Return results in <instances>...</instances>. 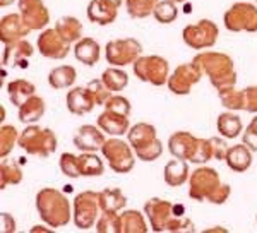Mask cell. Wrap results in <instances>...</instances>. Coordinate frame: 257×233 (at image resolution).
Here are the masks:
<instances>
[{
	"label": "cell",
	"instance_id": "cell-1",
	"mask_svg": "<svg viewBox=\"0 0 257 233\" xmlns=\"http://www.w3.org/2000/svg\"><path fill=\"white\" fill-rule=\"evenodd\" d=\"M151 230L161 231H194V223L185 216V207L182 204H173L165 199L153 197L144 204Z\"/></svg>",
	"mask_w": 257,
	"mask_h": 233
},
{
	"label": "cell",
	"instance_id": "cell-2",
	"mask_svg": "<svg viewBox=\"0 0 257 233\" xmlns=\"http://www.w3.org/2000/svg\"><path fill=\"white\" fill-rule=\"evenodd\" d=\"M189 195L194 201H208L211 204H225L231 194V187L223 184L219 173L209 166H201L190 173Z\"/></svg>",
	"mask_w": 257,
	"mask_h": 233
},
{
	"label": "cell",
	"instance_id": "cell-3",
	"mask_svg": "<svg viewBox=\"0 0 257 233\" xmlns=\"http://www.w3.org/2000/svg\"><path fill=\"white\" fill-rule=\"evenodd\" d=\"M209 77V82L218 91L233 87L237 84V70L233 58L221 52H201L192 58Z\"/></svg>",
	"mask_w": 257,
	"mask_h": 233
},
{
	"label": "cell",
	"instance_id": "cell-4",
	"mask_svg": "<svg viewBox=\"0 0 257 233\" xmlns=\"http://www.w3.org/2000/svg\"><path fill=\"white\" fill-rule=\"evenodd\" d=\"M36 209L41 221L47 223L50 228H62L69 224L72 218V207L69 199L60 190L45 187L36 194Z\"/></svg>",
	"mask_w": 257,
	"mask_h": 233
},
{
	"label": "cell",
	"instance_id": "cell-5",
	"mask_svg": "<svg viewBox=\"0 0 257 233\" xmlns=\"http://www.w3.org/2000/svg\"><path fill=\"white\" fill-rule=\"evenodd\" d=\"M127 139L139 160L155 161L163 155V144L156 136L155 126L151 124L139 122L132 126L127 132Z\"/></svg>",
	"mask_w": 257,
	"mask_h": 233
},
{
	"label": "cell",
	"instance_id": "cell-6",
	"mask_svg": "<svg viewBox=\"0 0 257 233\" xmlns=\"http://www.w3.org/2000/svg\"><path fill=\"white\" fill-rule=\"evenodd\" d=\"M18 144L28 155L38 156V158H48L57 151V136L52 129L30 124L19 134Z\"/></svg>",
	"mask_w": 257,
	"mask_h": 233
},
{
	"label": "cell",
	"instance_id": "cell-7",
	"mask_svg": "<svg viewBox=\"0 0 257 233\" xmlns=\"http://www.w3.org/2000/svg\"><path fill=\"white\" fill-rule=\"evenodd\" d=\"M134 74L139 81L153 86H165L170 77V65L167 58L160 55H144L134 62Z\"/></svg>",
	"mask_w": 257,
	"mask_h": 233
},
{
	"label": "cell",
	"instance_id": "cell-8",
	"mask_svg": "<svg viewBox=\"0 0 257 233\" xmlns=\"http://www.w3.org/2000/svg\"><path fill=\"white\" fill-rule=\"evenodd\" d=\"M225 28L231 33H257V7L250 2H237L223 16Z\"/></svg>",
	"mask_w": 257,
	"mask_h": 233
},
{
	"label": "cell",
	"instance_id": "cell-9",
	"mask_svg": "<svg viewBox=\"0 0 257 233\" xmlns=\"http://www.w3.org/2000/svg\"><path fill=\"white\" fill-rule=\"evenodd\" d=\"M219 36V29L216 23H213L211 19H201L194 24L184 28L182 31V38H184L185 45L192 50H204L211 48L216 45Z\"/></svg>",
	"mask_w": 257,
	"mask_h": 233
},
{
	"label": "cell",
	"instance_id": "cell-10",
	"mask_svg": "<svg viewBox=\"0 0 257 233\" xmlns=\"http://www.w3.org/2000/svg\"><path fill=\"white\" fill-rule=\"evenodd\" d=\"M105 160L115 173H128L136 165L134 149L122 139H108L101 148Z\"/></svg>",
	"mask_w": 257,
	"mask_h": 233
},
{
	"label": "cell",
	"instance_id": "cell-11",
	"mask_svg": "<svg viewBox=\"0 0 257 233\" xmlns=\"http://www.w3.org/2000/svg\"><path fill=\"white\" fill-rule=\"evenodd\" d=\"M98 211H101L99 209L98 192H94V190H84V192L77 194L72 206L74 224L79 230H89L98 221Z\"/></svg>",
	"mask_w": 257,
	"mask_h": 233
},
{
	"label": "cell",
	"instance_id": "cell-12",
	"mask_svg": "<svg viewBox=\"0 0 257 233\" xmlns=\"http://www.w3.org/2000/svg\"><path fill=\"white\" fill-rule=\"evenodd\" d=\"M143 45L136 38H118L111 40L105 47V57L106 62L113 67H123L131 65L141 57Z\"/></svg>",
	"mask_w": 257,
	"mask_h": 233
},
{
	"label": "cell",
	"instance_id": "cell-13",
	"mask_svg": "<svg viewBox=\"0 0 257 233\" xmlns=\"http://www.w3.org/2000/svg\"><path fill=\"white\" fill-rule=\"evenodd\" d=\"M202 74H204L202 69L199 67L194 60L189 62V64H180L172 74H170L167 86L173 94L185 96V94H189L190 91H192V87L201 81Z\"/></svg>",
	"mask_w": 257,
	"mask_h": 233
},
{
	"label": "cell",
	"instance_id": "cell-14",
	"mask_svg": "<svg viewBox=\"0 0 257 233\" xmlns=\"http://www.w3.org/2000/svg\"><path fill=\"white\" fill-rule=\"evenodd\" d=\"M36 47H38V52L41 55L52 58V60H62L70 52V43H67V41L62 38L55 28H48V29L45 28L41 31V35L38 36Z\"/></svg>",
	"mask_w": 257,
	"mask_h": 233
},
{
	"label": "cell",
	"instance_id": "cell-15",
	"mask_svg": "<svg viewBox=\"0 0 257 233\" xmlns=\"http://www.w3.org/2000/svg\"><path fill=\"white\" fill-rule=\"evenodd\" d=\"M19 14L31 31L45 29L50 23V11L43 0H19Z\"/></svg>",
	"mask_w": 257,
	"mask_h": 233
},
{
	"label": "cell",
	"instance_id": "cell-16",
	"mask_svg": "<svg viewBox=\"0 0 257 233\" xmlns=\"http://www.w3.org/2000/svg\"><path fill=\"white\" fill-rule=\"evenodd\" d=\"M31 29L24 23L21 14H7L0 19V41L4 45H11L23 40L30 35Z\"/></svg>",
	"mask_w": 257,
	"mask_h": 233
},
{
	"label": "cell",
	"instance_id": "cell-17",
	"mask_svg": "<svg viewBox=\"0 0 257 233\" xmlns=\"http://www.w3.org/2000/svg\"><path fill=\"white\" fill-rule=\"evenodd\" d=\"M105 141L106 139L103 136V131L94 126H81L74 136V146L82 153L101 151Z\"/></svg>",
	"mask_w": 257,
	"mask_h": 233
},
{
	"label": "cell",
	"instance_id": "cell-18",
	"mask_svg": "<svg viewBox=\"0 0 257 233\" xmlns=\"http://www.w3.org/2000/svg\"><path fill=\"white\" fill-rule=\"evenodd\" d=\"M199 137L192 136L190 132L178 131L175 134L170 136L168 139V151L172 156L178 158V160H189L192 161V156L196 153Z\"/></svg>",
	"mask_w": 257,
	"mask_h": 233
},
{
	"label": "cell",
	"instance_id": "cell-19",
	"mask_svg": "<svg viewBox=\"0 0 257 233\" xmlns=\"http://www.w3.org/2000/svg\"><path fill=\"white\" fill-rule=\"evenodd\" d=\"M33 45L26 40H19L16 43L11 45H4V52H2V64H12L16 67H28V60L33 55Z\"/></svg>",
	"mask_w": 257,
	"mask_h": 233
},
{
	"label": "cell",
	"instance_id": "cell-20",
	"mask_svg": "<svg viewBox=\"0 0 257 233\" xmlns=\"http://www.w3.org/2000/svg\"><path fill=\"white\" fill-rule=\"evenodd\" d=\"M96 106L93 94L89 93L88 87H74L67 93V108L72 115H86L89 111H93V108Z\"/></svg>",
	"mask_w": 257,
	"mask_h": 233
},
{
	"label": "cell",
	"instance_id": "cell-21",
	"mask_svg": "<svg viewBox=\"0 0 257 233\" xmlns=\"http://www.w3.org/2000/svg\"><path fill=\"white\" fill-rule=\"evenodd\" d=\"M86 16L91 23L99 24V26H108L113 23L118 16V7L111 6L106 0H91L88 4Z\"/></svg>",
	"mask_w": 257,
	"mask_h": 233
},
{
	"label": "cell",
	"instance_id": "cell-22",
	"mask_svg": "<svg viewBox=\"0 0 257 233\" xmlns=\"http://www.w3.org/2000/svg\"><path fill=\"white\" fill-rule=\"evenodd\" d=\"M98 127L101 129L103 132L110 136H123L128 132V117L122 115V113H117V111H111V110H106L103 113L98 115V120H96Z\"/></svg>",
	"mask_w": 257,
	"mask_h": 233
},
{
	"label": "cell",
	"instance_id": "cell-23",
	"mask_svg": "<svg viewBox=\"0 0 257 233\" xmlns=\"http://www.w3.org/2000/svg\"><path fill=\"white\" fill-rule=\"evenodd\" d=\"M74 57L84 65H93L98 64L99 57H101V47L94 38H81L74 45Z\"/></svg>",
	"mask_w": 257,
	"mask_h": 233
},
{
	"label": "cell",
	"instance_id": "cell-24",
	"mask_svg": "<svg viewBox=\"0 0 257 233\" xmlns=\"http://www.w3.org/2000/svg\"><path fill=\"white\" fill-rule=\"evenodd\" d=\"M225 161H226V165L233 170V172L243 173V172H247L252 165V151L243 143L230 146V148H228Z\"/></svg>",
	"mask_w": 257,
	"mask_h": 233
},
{
	"label": "cell",
	"instance_id": "cell-25",
	"mask_svg": "<svg viewBox=\"0 0 257 233\" xmlns=\"http://www.w3.org/2000/svg\"><path fill=\"white\" fill-rule=\"evenodd\" d=\"M163 178H165V182H167V185H170V187L184 185L185 182L190 178L187 161L178 160V158L168 161V163L165 165V170H163Z\"/></svg>",
	"mask_w": 257,
	"mask_h": 233
},
{
	"label": "cell",
	"instance_id": "cell-26",
	"mask_svg": "<svg viewBox=\"0 0 257 233\" xmlns=\"http://www.w3.org/2000/svg\"><path fill=\"white\" fill-rule=\"evenodd\" d=\"M98 201L101 213H120L127 204L125 195L120 189H103L98 192Z\"/></svg>",
	"mask_w": 257,
	"mask_h": 233
},
{
	"label": "cell",
	"instance_id": "cell-27",
	"mask_svg": "<svg viewBox=\"0 0 257 233\" xmlns=\"http://www.w3.org/2000/svg\"><path fill=\"white\" fill-rule=\"evenodd\" d=\"M7 93H9V99L12 105L19 108L24 101H28L31 96H35L36 87L33 82L26 81V79H16V81H11L7 84Z\"/></svg>",
	"mask_w": 257,
	"mask_h": 233
},
{
	"label": "cell",
	"instance_id": "cell-28",
	"mask_svg": "<svg viewBox=\"0 0 257 233\" xmlns=\"http://www.w3.org/2000/svg\"><path fill=\"white\" fill-rule=\"evenodd\" d=\"M57 33L64 38L67 43H76L82 38V23L77 18L72 16H64L55 23Z\"/></svg>",
	"mask_w": 257,
	"mask_h": 233
},
{
	"label": "cell",
	"instance_id": "cell-29",
	"mask_svg": "<svg viewBox=\"0 0 257 233\" xmlns=\"http://www.w3.org/2000/svg\"><path fill=\"white\" fill-rule=\"evenodd\" d=\"M76 79H77V72L72 65H60V67L50 70L48 84L53 89H67V87H70L76 82Z\"/></svg>",
	"mask_w": 257,
	"mask_h": 233
},
{
	"label": "cell",
	"instance_id": "cell-30",
	"mask_svg": "<svg viewBox=\"0 0 257 233\" xmlns=\"http://www.w3.org/2000/svg\"><path fill=\"white\" fill-rule=\"evenodd\" d=\"M120 219V233H146L149 228L144 216L138 209H127L122 214H118Z\"/></svg>",
	"mask_w": 257,
	"mask_h": 233
},
{
	"label": "cell",
	"instance_id": "cell-31",
	"mask_svg": "<svg viewBox=\"0 0 257 233\" xmlns=\"http://www.w3.org/2000/svg\"><path fill=\"white\" fill-rule=\"evenodd\" d=\"M45 115V101L40 96H31L19 106V120L24 124H36Z\"/></svg>",
	"mask_w": 257,
	"mask_h": 233
},
{
	"label": "cell",
	"instance_id": "cell-32",
	"mask_svg": "<svg viewBox=\"0 0 257 233\" xmlns=\"http://www.w3.org/2000/svg\"><path fill=\"white\" fill-rule=\"evenodd\" d=\"M23 182V170L18 161L2 158L0 163V189H6L9 185H18Z\"/></svg>",
	"mask_w": 257,
	"mask_h": 233
},
{
	"label": "cell",
	"instance_id": "cell-33",
	"mask_svg": "<svg viewBox=\"0 0 257 233\" xmlns=\"http://www.w3.org/2000/svg\"><path fill=\"white\" fill-rule=\"evenodd\" d=\"M218 132L221 134L225 139H235V137L240 136L242 132V120H240L238 115L231 113V111H225L218 117V122H216Z\"/></svg>",
	"mask_w": 257,
	"mask_h": 233
},
{
	"label": "cell",
	"instance_id": "cell-34",
	"mask_svg": "<svg viewBox=\"0 0 257 233\" xmlns=\"http://www.w3.org/2000/svg\"><path fill=\"white\" fill-rule=\"evenodd\" d=\"M101 81L105 82L111 93H118V91L125 89V86L128 84V76L125 70L111 65V67H108L106 70H103Z\"/></svg>",
	"mask_w": 257,
	"mask_h": 233
},
{
	"label": "cell",
	"instance_id": "cell-35",
	"mask_svg": "<svg viewBox=\"0 0 257 233\" xmlns=\"http://www.w3.org/2000/svg\"><path fill=\"white\" fill-rule=\"evenodd\" d=\"M77 158H79L81 177H99L105 172V165L94 153H82Z\"/></svg>",
	"mask_w": 257,
	"mask_h": 233
},
{
	"label": "cell",
	"instance_id": "cell-36",
	"mask_svg": "<svg viewBox=\"0 0 257 233\" xmlns=\"http://www.w3.org/2000/svg\"><path fill=\"white\" fill-rule=\"evenodd\" d=\"M219 99H221V105L226 110L237 111V110H245V96H243V89L238 91L233 87H226V89L218 91Z\"/></svg>",
	"mask_w": 257,
	"mask_h": 233
},
{
	"label": "cell",
	"instance_id": "cell-37",
	"mask_svg": "<svg viewBox=\"0 0 257 233\" xmlns=\"http://www.w3.org/2000/svg\"><path fill=\"white\" fill-rule=\"evenodd\" d=\"M160 0H125L127 14L134 19H144L148 16H153L156 4Z\"/></svg>",
	"mask_w": 257,
	"mask_h": 233
},
{
	"label": "cell",
	"instance_id": "cell-38",
	"mask_svg": "<svg viewBox=\"0 0 257 233\" xmlns=\"http://www.w3.org/2000/svg\"><path fill=\"white\" fill-rule=\"evenodd\" d=\"M153 16H155V19L161 24L173 23V21H177L178 18L177 4L172 2V0H160V2L156 4L155 11H153Z\"/></svg>",
	"mask_w": 257,
	"mask_h": 233
},
{
	"label": "cell",
	"instance_id": "cell-39",
	"mask_svg": "<svg viewBox=\"0 0 257 233\" xmlns=\"http://www.w3.org/2000/svg\"><path fill=\"white\" fill-rule=\"evenodd\" d=\"M18 141H19V132L14 126L0 127V156L2 158L9 156Z\"/></svg>",
	"mask_w": 257,
	"mask_h": 233
},
{
	"label": "cell",
	"instance_id": "cell-40",
	"mask_svg": "<svg viewBox=\"0 0 257 233\" xmlns=\"http://www.w3.org/2000/svg\"><path fill=\"white\" fill-rule=\"evenodd\" d=\"M59 166L62 170V173L69 178H77L81 177V170H79V158L72 153H64L60 156V161H59Z\"/></svg>",
	"mask_w": 257,
	"mask_h": 233
},
{
	"label": "cell",
	"instance_id": "cell-41",
	"mask_svg": "<svg viewBox=\"0 0 257 233\" xmlns=\"http://www.w3.org/2000/svg\"><path fill=\"white\" fill-rule=\"evenodd\" d=\"M98 233H120V219L118 213H103L96 221Z\"/></svg>",
	"mask_w": 257,
	"mask_h": 233
},
{
	"label": "cell",
	"instance_id": "cell-42",
	"mask_svg": "<svg viewBox=\"0 0 257 233\" xmlns=\"http://www.w3.org/2000/svg\"><path fill=\"white\" fill-rule=\"evenodd\" d=\"M86 87H88L89 93L93 94L96 105H105V103L108 101V98L111 96V91L106 87V84L101 81V79H93V81L88 82Z\"/></svg>",
	"mask_w": 257,
	"mask_h": 233
},
{
	"label": "cell",
	"instance_id": "cell-43",
	"mask_svg": "<svg viewBox=\"0 0 257 233\" xmlns=\"http://www.w3.org/2000/svg\"><path fill=\"white\" fill-rule=\"evenodd\" d=\"M213 160V148H211V139H197L196 153L192 156V163L202 165L206 161Z\"/></svg>",
	"mask_w": 257,
	"mask_h": 233
},
{
	"label": "cell",
	"instance_id": "cell-44",
	"mask_svg": "<svg viewBox=\"0 0 257 233\" xmlns=\"http://www.w3.org/2000/svg\"><path fill=\"white\" fill-rule=\"evenodd\" d=\"M105 108H106V110H111V111H117V113H122L125 117L131 115V110H132L131 101H128L127 98H123V96H118V94L110 96L108 101L105 103Z\"/></svg>",
	"mask_w": 257,
	"mask_h": 233
},
{
	"label": "cell",
	"instance_id": "cell-45",
	"mask_svg": "<svg viewBox=\"0 0 257 233\" xmlns=\"http://www.w3.org/2000/svg\"><path fill=\"white\" fill-rule=\"evenodd\" d=\"M242 143L247 146L250 151H257V117L250 120L245 132L242 134Z\"/></svg>",
	"mask_w": 257,
	"mask_h": 233
},
{
	"label": "cell",
	"instance_id": "cell-46",
	"mask_svg": "<svg viewBox=\"0 0 257 233\" xmlns=\"http://www.w3.org/2000/svg\"><path fill=\"white\" fill-rule=\"evenodd\" d=\"M211 148H213V158L218 161H223L226 158V153H228V144L225 139L221 137H213L211 139Z\"/></svg>",
	"mask_w": 257,
	"mask_h": 233
},
{
	"label": "cell",
	"instance_id": "cell-47",
	"mask_svg": "<svg viewBox=\"0 0 257 233\" xmlns=\"http://www.w3.org/2000/svg\"><path fill=\"white\" fill-rule=\"evenodd\" d=\"M245 96V111L248 113H257V86H248L243 89Z\"/></svg>",
	"mask_w": 257,
	"mask_h": 233
},
{
	"label": "cell",
	"instance_id": "cell-48",
	"mask_svg": "<svg viewBox=\"0 0 257 233\" xmlns=\"http://www.w3.org/2000/svg\"><path fill=\"white\" fill-rule=\"evenodd\" d=\"M0 223H2V233L16 231V219L11 213H0Z\"/></svg>",
	"mask_w": 257,
	"mask_h": 233
},
{
	"label": "cell",
	"instance_id": "cell-49",
	"mask_svg": "<svg viewBox=\"0 0 257 233\" xmlns=\"http://www.w3.org/2000/svg\"><path fill=\"white\" fill-rule=\"evenodd\" d=\"M108 4H111V6H115V7H120L123 4V0H106Z\"/></svg>",
	"mask_w": 257,
	"mask_h": 233
},
{
	"label": "cell",
	"instance_id": "cell-50",
	"mask_svg": "<svg viewBox=\"0 0 257 233\" xmlns=\"http://www.w3.org/2000/svg\"><path fill=\"white\" fill-rule=\"evenodd\" d=\"M12 4H14V0H0V6L2 7H9Z\"/></svg>",
	"mask_w": 257,
	"mask_h": 233
},
{
	"label": "cell",
	"instance_id": "cell-51",
	"mask_svg": "<svg viewBox=\"0 0 257 233\" xmlns=\"http://www.w3.org/2000/svg\"><path fill=\"white\" fill-rule=\"evenodd\" d=\"M31 231H48V228H45V226H33Z\"/></svg>",
	"mask_w": 257,
	"mask_h": 233
},
{
	"label": "cell",
	"instance_id": "cell-52",
	"mask_svg": "<svg viewBox=\"0 0 257 233\" xmlns=\"http://www.w3.org/2000/svg\"><path fill=\"white\" fill-rule=\"evenodd\" d=\"M172 2H175V4H182V2H185V0H172Z\"/></svg>",
	"mask_w": 257,
	"mask_h": 233
},
{
	"label": "cell",
	"instance_id": "cell-53",
	"mask_svg": "<svg viewBox=\"0 0 257 233\" xmlns=\"http://www.w3.org/2000/svg\"><path fill=\"white\" fill-rule=\"evenodd\" d=\"M255 2H257V0H255Z\"/></svg>",
	"mask_w": 257,
	"mask_h": 233
}]
</instances>
